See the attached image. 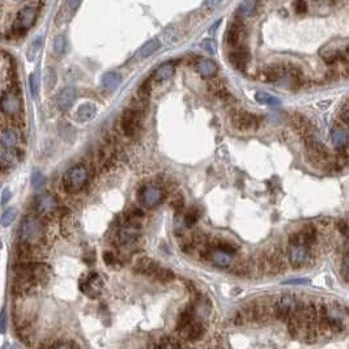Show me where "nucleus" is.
<instances>
[{
	"label": "nucleus",
	"mask_w": 349,
	"mask_h": 349,
	"mask_svg": "<svg viewBox=\"0 0 349 349\" xmlns=\"http://www.w3.org/2000/svg\"><path fill=\"white\" fill-rule=\"evenodd\" d=\"M348 309L336 302L318 303V329L326 336L341 335L348 327Z\"/></svg>",
	"instance_id": "1"
},
{
	"label": "nucleus",
	"mask_w": 349,
	"mask_h": 349,
	"mask_svg": "<svg viewBox=\"0 0 349 349\" xmlns=\"http://www.w3.org/2000/svg\"><path fill=\"white\" fill-rule=\"evenodd\" d=\"M44 238V225L38 217L28 215L24 217L20 224V240L21 243L25 246L38 245Z\"/></svg>",
	"instance_id": "2"
},
{
	"label": "nucleus",
	"mask_w": 349,
	"mask_h": 349,
	"mask_svg": "<svg viewBox=\"0 0 349 349\" xmlns=\"http://www.w3.org/2000/svg\"><path fill=\"white\" fill-rule=\"evenodd\" d=\"M89 174H88L87 167L84 165H73L63 174L62 183L67 192L76 193L83 190L88 183Z\"/></svg>",
	"instance_id": "3"
},
{
	"label": "nucleus",
	"mask_w": 349,
	"mask_h": 349,
	"mask_svg": "<svg viewBox=\"0 0 349 349\" xmlns=\"http://www.w3.org/2000/svg\"><path fill=\"white\" fill-rule=\"evenodd\" d=\"M38 4L30 3L28 6L23 7L16 15L15 23L12 25V34L16 37H23L26 32L35 24L38 17Z\"/></svg>",
	"instance_id": "4"
},
{
	"label": "nucleus",
	"mask_w": 349,
	"mask_h": 349,
	"mask_svg": "<svg viewBox=\"0 0 349 349\" xmlns=\"http://www.w3.org/2000/svg\"><path fill=\"white\" fill-rule=\"evenodd\" d=\"M258 269L268 275H277L285 269V259L280 248H271L266 251L258 260Z\"/></svg>",
	"instance_id": "5"
},
{
	"label": "nucleus",
	"mask_w": 349,
	"mask_h": 349,
	"mask_svg": "<svg viewBox=\"0 0 349 349\" xmlns=\"http://www.w3.org/2000/svg\"><path fill=\"white\" fill-rule=\"evenodd\" d=\"M349 55V44L344 40H334L319 49V56L327 64L344 61Z\"/></svg>",
	"instance_id": "6"
},
{
	"label": "nucleus",
	"mask_w": 349,
	"mask_h": 349,
	"mask_svg": "<svg viewBox=\"0 0 349 349\" xmlns=\"http://www.w3.org/2000/svg\"><path fill=\"white\" fill-rule=\"evenodd\" d=\"M246 320L255 323H267L271 317H274V302L268 303L264 300H255L248 303L242 310Z\"/></svg>",
	"instance_id": "7"
},
{
	"label": "nucleus",
	"mask_w": 349,
	"mask_h": 349,
	"mask_svg": "<svg viewBox=\"0 0 349 349\" xmlns=\"http://www.w3.org/2000/svg\"><path fill=\"white\" fill-rule=\"evenodd\" d=\"M138 199L142 205L148 209L156 208L164 202L165 192L160 186L154 183H145L138 191Z\"/></svg>",
	"instance_id": "8"
},
{
	"label": "nucleus",
	"mask_w": 349,
	"mask_h": 349,
	"mask_svg": "<svg viewBox=\"0 0 349 349\" xmlns=\"http://www.w3.org/2000/svg\"><path fill=\"white\" fill-rule=\"evenodd\" d=\"M301 298L296 295H281L274 301V317L283 322H288L295 313Z\"/></svg>",
	"instance_id": "9"
},
{
	"label": "nucleus",
	"mask_w": 349,
	"mask_h": 349,
	"mask_svg": "<svg viewBox=\"0 0 349 349\" xmlns=\"http://www.w3.org/2000/svg\"><path fill=\"white\" fill-rule=\"evenodd\" d=\"M0 107L2 113L8 117H18L23 113V99L20 97L18 90L9 88L4 90L0 100Z\"/></svg>",
	"instance_id": "10"
},
{
	"label": "nucleus",
	"mask_w": 349,
	"mask_h": 349,
	"mask_svg": "<svg viewBox=\"0 0 349 349\" xmlns=\"http://www.w3.org/2000/svg\"><path fill=\"white\" fill-rule=\"evenodd\" d=\"M79 289L89 298H97L101 296L104 289V280L97 272H88L81 276L79 281Z\"/></svg>",
	"instance_id": "11"
},
{
	"label": "nucleus",
	"mask_w": 349,
	"mask_h": 349,
	"mask_svg": "<svg viewBox=\"0 0 349 349\" xmlns=\"http://www.w3.org/2000/svg\"><path fill=\"white\" fill-rule=\"evenodd\" d=\"M286 257L293 268H301L312 260V247L306 245H289Z\"/></svg>",
	"instance_id": "12"
},
{
	"label": "nucleus",
	"mask_w": 349,
	"mask_h": 349,
	"mask_svg": "<svg viewBox=\"0 0 349 349\" xmlns=\"http://www.w3.org/2000/svg\"><path fill=\"white\" fill-rule=\"evenodd\" d=\"M34 209L40 216L47 217L51 216L58 209V200L50 192H42L37 195L34 199Z\"/></svg>",
	"instance_id": "13"
},
{
	"label": "nucleus",
	"mask_w": 349,
	"mask_h": 349,
	"mask_svg": "<svg viewBox=\"0 0 349 349\" xmlns=\"http://www.w3.org/2000/svg\"><path fill=\"white\" fill-rule=\"evenodd\" d=\"M121 126L124 135L127 138H133V136L138 135L140 126H142V118H140L139 111L133 109L124 110L123 114H122Z\"/></svg>",
	"instance_id": "14"
},
{
	"label": "nucleus",
	"mask_w": 349,
	"mask_h": 349,
	"mask_svg": "<svg viewBox=\"0 0 349 349\" xmlns=\"http://www.w3.org/2000/svg\"><path fill=\"white\" fill-rule=\"evenodd\" d=\"M231 123L237 130L250 131L255 130L259 126V119L254 114L247 113V111H234L231 114Z\"/></svg>",
	"instance_id": "15"
},
{
	"label": "nucleus",
	"mask_w": 349,
	"mask_h": 349,
	"mask_svg": "<svg viewBox=\"0 0 349 349\" xmlns=\"http://www.w3.org/2000/svg\"><path fill=\"white\" fill-rule=\"evenodd\" d=\"M245 34V28L241 21V18H234L233 23L229 25L228 33H226V44L231 49H237L241 46V41L243 40Z\"/></svg>",
	"instance_id": "16"
},
{
	"label": "nucleus",
	"mask_w": 349,
	"mask_h": 349,
	"mask_svg": "<svg viewBox=\"0 0 349 349\" xmlns=\"http://www.w3.org/2000/svg\"><path fill=\"white\" fill-rule=\"evenodd\" d=\"M139 226L131 225V224H126L124 222L123 225L118 229V233H117V241H118L119 245L122 246H128L132 245L133 242H136V240L139 238Z\"/></svg>",
	"instance_id": "17"
},
{
	"label": "nucleus",
	"mask_w": 349,
	"mask_h": 349,
	"mask_svg": "<svg viewBox=\"0 0 349 349\" xmlns=\"http://www.w3.org/2000/svg\"><path fill=\"white\" fill-rule=\"evenodd\" d=\"M229 62L231 63V66L234 68L240 69V71H243V69L247 67L248 61H250V55H248V51L246 47L240 46L237 49H233L230 52H229Z\"/></svg>",
	"instance_id": "18"
},
{
	"label": "nucleus",
	"mask_w": 349,
	"mask_h": 349,
	"mask_svg": "<svg viewBox=\"0 0 349 349\" xmlns=\"http://www.w3.org/2000/svg\"><path fill=\"white\" fill-rule=\"evenodd\" d=\"M79 7H80V2H66V3H63V6L61 7L59 12L56 13L55 24L58 26H63L67 23H69V20L75 15L76 9Z\"/></svg>",
	"instance_id": "19"
},
{
	"label": "nucleus",
	"mask_w": 349,
	"mask_h": 349,
	"mask_svg": "<svg viewBox=\"0 0 349 349\" xmlns=\"http://www.w3.org/2000/svg\"><path fill=\"white\" fill-rule=\"evenodd\" d=\"M75 100H76V89H75V88L66 87L58 93L55 102H56V106H58L59 110H62V111H66V110H68L69 107L72 106L73 102H75Z\"/></svg>",
	"instance_id": "20"
},
{
	"label": "nucleus",
	"mask_w": 349,
	"mask_h": 349,
	"mask_svg": "<svg viewBox=\"0 0 349 349\" xmlns=\"http://www.w3.org/2000/svg\"><path fill=\"white\" fill-rule=\"evenodd\" d=\"M329 140H331L332 145H334L336 149H344L349 143L348 131L344 127H341V126H339V124H336V126H334V127L331 128Z\"/></svg>",
	"instance_id": "21"
},
{
	"label": "nucleus",
	"mask_w": 349,
	"mask_h": 349,
	"mask_svg": "<svg viewBox=\"0 0 349 349\" xmlns=\"http://www.w3.org/2000/svg\"><path fill=\"white\" fill-rule=\"evenodd\" d=\"M20 157L21 153L18 149H9V148L6 147L0 148V164H2L3 170L15 166L20 161Z\"/></svg>",
	"instance_id": "22"
},
{
	"label": "nucleus",
	"mask_w": 349,
	"mask_h": 349,
	"mask_svg": "<svg viewBox=\"0 0 349 349\" xmlns=\"http://www.w3.org/2000/svg\"><path fill=\"white\" fill-rule=\"evenodd\" d=\"M160 264L156 263L153 259L147 257H143L140 259H138V262L135 263V267H133V271L138 272L140 275H148V276H153L157 274V271L160 269Z\"/></svg>",
	"instance_id": "23"
},
{
	"label": "nucleus",
	"mask_w": 349,
	"mask_h": 349,
	"mask_svg": "<svg viewBox=\"0 0 349 349\" xmlns=\"http://www.w3.org/2000/svg\"><path fill=\"white\" fill-rule=\"evenodd\" d=\"M208 258L211 259V262L214 263L215 266L220 267V268H229L231 266V263H233V257H230V255L217 247H212L211 250L208 251Z\"/></svg>",
	"instance_id": "24"
},
{
	"label": "nucleus",
	"mask_w": 349,
	"mask_h": 349,
	"mask_svg": "<svg viewBox=\"0 0 349 349\" xmlns=\"http://www.w3.org/2000/svg\"><path fill=\"white\" fill-rule=\"evenodd\" d=\"M20 143L18 132L12 127H3L2 130V147L9 148V149H17Z\"/></svg>",
	"instance_id": "25"
},
{
	"label": "nucleus",
	"mask_w": 349,
	"mask_h": 349,
	"mask_svg": "<svg viewBox=\"0 0 349 349\" xmlns=\"http://www.w3.org/2000/svg\"><path fill=\"white\" fill-rule=\"evenodd\" d=\"M197 71L203 77L211 79L217 75L219 72V67L212 59H200L197 64Z\"/></svg>",
	"instance_id": "26"
},
{
	"label": "nucleus",
	"mask_w": 349,
	"mask_h": 349,
	"mask_svg": "<svg viewBox=\"0 0 349 349\" xmlns=\"http://www.w3.org/2000/svg\"><path fill=\"white\" fill-rule=\"evenodd\" d=\"M193 315H195V306H187L185 310H182L177 319V331H186L187 327L193 322Z\"/></svg>",
	"instance_id": "27"
},
{
	"label": "nucleus",
	"mask_w": 349,
	"mask_h": 349,
	"mask_svg": "<svg viewBox=\"0 0 349 349\" xmlns=\"http://www.w3.org/2000/svg\"><path fill=\"white\" fill-rule=\"evenodd\" d=\"M174 73H176V66L171 62H166V63L161 64L156 69V72L153 73V80L156 83H164L173 77Z\"/></svg>",
	"instance_id": "28"
},
{
	"label": "nucleus",
	"mask_w": 349,
	"mask_h": 349,
	"mask_svg": "<svg viewBox=\"0 0 349 349\" xmlns=\"http://www.w3.org/2000/svg\"><path fill=\"white\" fill-rule=\"evenodd\" d=\"M181 344H179L178 339L173 338V336H164L157 340H153L148 344V349H179Z\"/></svg>",
	"instance_id": "29"
},
{
	"label": "nucleus",
	"mask_w": 349,
	"mask_h": 349,
	"mask_svg": "<svg viewBox=\"0 0 349 349\" xmlns=\"http://www.w3.org/2000/svg\"><path fill=\"white\" fill-rule=\"evenodd\" d=\"M102 88H104L106 92H114L119 88V85L122 84V76L118 72H107L102 76Z\"/></svg>",
	"instance_id": "30"
},
{
	"label": "nucleus",
	"mask_w": 349,
	"mask_h": 349,
	"mask_svg": "<svg viewBox=\"0 0 349 349\" xmlns=\"http://www.w3.org/2000/svg\"><path fill=\"white\" fill-rule=\"evenodd\" d=\"M95 113H97V109H95L94 105L87 102V104H83L77 107L76 117L80 122H89L94 118Z\"/></svg>",
	"instance_id": "31"
},
{
	"label": "nucleus",
	"mask_w": 349,
	"mask_h": 349,
	"mask_svg": "<svg viewBox=\"0 0 349 349\" xmlns=\"http://www.w3.org/2000/svg\"><path fill=\"white\" fill-rule=\"evenodd\" d=\"M183 332H185L186 338H187L188 340L195 341V340H199V339H202L203 336H204L205 328H204V326L200 323V322H195V320H193L192 323L187 327V329Z\"/></svg>",
	"instance_id": "32"
},
{
	"label": "nucleus",
	"mask_w": 349,
	"mask_h": 349,
	"mask_svg": "<svg viewBox=\"0 0 349 349\" xmlns=\"http://www.w3.org/2000/svg\"><path fill=\"white\" fill-rule=\"evenodd\" d=\"M161 47V42L157 38H152L142 46V49L139 50V56L140 58H148L150 55H153L156 51H159Z\"/></svg>",
	"instance_id": "33"
},
{
	"label": "nucleus",
	"mask_w": 349,
	"mask_h": 349,
	"mask_svg": "<svg viewBox=\"0 0 349 349\" xmlns=\"http://www.w3.org/2000/svg\"><path fill=\"white\" fill-rule=\"evenodd\" d=\"M56 81H58L56 71H55L54 68H51V67H47V68H45V71H44L45 88H46L47 90L52 89V88L56 85Z\"/></svg>",
	"instance_id": "34"
},
{
	"label": "nucleus",
	"mask_w": 349,
	"mask_h": 349,
	"mask_svg": "<svg viewBox=\"0 0 349 349\" xmlns=\"http://www.w3.org/2000/svg\"><path fill=\"white\" fill-rule=\"evenodd\" d=\"M255 100H257L259 104L263 105H269V106H276V105H280V100L275 97V95L269 94L266 92H258L255 94Z\"/></svg>",
	"instance_id": "35"
},
{
	"label": "nucleus",
	"mask_w": 349,
	"mask_h": 349,
	"mask_svg": "<svg viewBox=\"0 0 349 349\" xmlns=\"http://www.w3.org/2000/svg\"><path fill=\"white\" fill-rule=\"evenodd\" d=\"M41 49H42V37H38L33 41L32 44H30L29 49H28V52H26V58H28V61L34 62L35 58L38 56V54H40Z\"/></svg>",
	"instance_id": "36"
},
{
	"label": "nucleus",
	"mask_w": 349,
	"mask_h": 349,
	"mask_svg": "<svg viewBox=\"0 0 349 349\" xmlns=\"http://www.w3.org/2000/svg\"><path fill=\"white\" fill-rule=\"evenodd\" d=\"M126 219H127L126 224H131V225L138 226L139 222L144 219V212H143L140 208H131L130 211L127 212V215H126Z\"/></svg>",
	"instance_id": "37"
},
{
	"label": "nucleus",
	"mask_w": 349,
	"mask_h": 349,
	"mask_svg": "<svg viewBox=\"0 0 349 349\" xmlns=\"http://www.w3.org/2000/svg\"><path fill=\"white\" fill-rule=\"evenodd\" d=\"M45 349H80V345L73 340H56Z\"/></svg>",
	"instance_id": "38"
},
{
	"label": "nucleus",
	"mask_w": 349,
	"mask_h": 349,
	"mask_svg": "<svg viewBox=\"0 0 349 349\" xmlns=\"http://www.w3.org/2000/svg\"><path fill=\"white\" fill-rule=\"evenodd\" d=\"M258 3L257 2H253V0H247V2H242V3L238 6V13L241 16H251L257 9Z\"/></svg>",
	"instance_id": "39"
},
{
	"label": "nucleus",
	"mask_w": 349,
	"mask_h": 349,
	"mask_svg": "<svg viewBox=\"0 0 349 349\" xmlns=\"http://www.w3.org/2000/svg\"><path fill=\"white\" fill-rule=\"evenodd\" d=\"M154 279H157V280L161 281V283H170V281H173L174 279H176V275H174V272L171 271V269L160 267L157 274L154 275Z\"/></svg>",
	"instance_id": "40"
},
{
	"label": "nucleus",
	"mask_w": 349,
	"mask_h": 349,
	"mask_svg": "<svg viewBox=\"0 0 349 349\" xmlns=\"http://www.w3.org/2000/svg\"><path fill=\"white\" fill-rule=\"evenodd\" d=\"M16 216H17L16 208H8V209H6L3 212V215H2V226L6 228V226L11 225L12 222L16 220Z\"/></svg>",
	"instance_id": "41"
},
{
	"label": "nucleus",
	"mask_w": 349,
	"mask_h": 349,
	"mask_svg": "<svg viewBox=\"0 0 349 349\" xmlns=\"http://www.w3.org/2000/svg\"><path fill=\"white\" fill-rule=\"evenodd\" d=\"M198 220H199V211H198V208L193 207L190 208L185 216L186 226H187V228H191V226H193L197 224Z\"/></svg>",
	"instance_id": "42"
},
{
	"label": "nucleus",
	"mask_w": 349,
	"mask_h": 349,
	"mask_svg": "<svg viewBox=\"0 0 349 349\" xmlns=\"http://www.w3.org/2000/svg\"><path fill=\"white\" fill-rule=\"evenodd\" d=\"M73 217L72 216H66L62 219V233L66 237H69V233H73Z\"/></svg>",
	"instance_id": "43"
},
{
	"label": "nucleus",
	"mask_w": 349,
	"mask_h": 349,
	"mask_svg": "<svg viewBox=\"0 0 349 349\" xmlns=\"http://www.w3.org/2000/svg\"><path fill=\"white\" fill-rule=\"evenodd\" d=\"M149 94H150V80H147L140 85V88H139L138 99L140 100V101H147Z\"/></svg>",
	"instance_id": "44"
},
{
	"label": "nucleus",
	"mask_w": 349,
	"mask_h": 349,
	"mask_svg": "<svg viewBox=\"0 0 349 349\" xmlns=\"http://www.w3.org/2000/svg\"><path fill=\"white\" fill-rule=\"evenodd\" d=\"M67 40L64 35H56L54 40V51L58 55H62L66 51Z\"/></svg>",
	"instance_id": "45"
},
{
	"label": "nucleus",
	"mask_w": 349,
	"mask_h": 349,
	"mask_svg": "<svg viewBox=\"0 0 349 349\" xmlns=\"http://www.w3.org/2000/svg\"><path fill=\"white\" fill-rule=\"evenodd\" d=\"M29 89L32 95L35 99L40 93V79H38L37 73H32L29 76Z\"/></svg>",
	"instance_id": "46"
},
{
	"label": "nucleus",
	"mask_w": 349,
	"mask_h": 349,
	"mask_svg": "<svg viewBox=\"0 0 349 349\" xmlns=\"http://www.w3.org/2000/svg\"><path fill=\"white\" fill-rule=\"evenodd\" d=\"M30 182H32V186L34 188H42V186L45 185V177L44 174L41 171H34L32 174V178H30Z\"/></svg>",
	"instance_id": "47"
},
{
	"label": "nucleus",
	"mask_w": 349,
	"mask_h": 349,
	"mask_svg": "<svg viewBox=\"0 0 349 349\" xmlns=\"http://www.w3.org/2000/svg\"><path fill=\"white\" fill-rule=\"evenodd\" d=\"M202 47H203V50H205V51L209 52V54H216V51H217L216 42H215L214 40H209V38L203 41Z\"/></svg>",
	"instance_id": "48"
},
{
	"label": "nucleus",
	"mask_w": 349,
	"mask_h": 349,
	"mask_svg": "<svg viewBox=\"0 0 349 349\" xmlns=\"http://www.w3.org/2000/svg\"><path fill=\"white\" fill-rule=\"evenodd\" d=\"M341 275H343L344 280L349 283V253H346L343 263H341Z\"/></svg>",
	"instance_id": "49"
},
{
	"label": "nucleus",
	"mask_w": 349,
	"mask_h": 349,
	"mask_svg": "<svg viewBox=\"0 0 349 349\" xmlns=\"http://www.w3.org/2000/svg\"><path fill=\"white\" fill-rule=\"evenodd\" d=\"M171 207H173V209H176V211H182L183 207H185V200H183V198L181 197V195H177V197L173 198V200H171Z\"/></svg>",
	"instance_id": "50"
},
{
	"label": "nucleus",
	"mask_w": 349,
	"mask_h": 349,
	"mask_svg": "<svg viewBox=\"0 0 349 349\" xmlns=\"http://www.w3.org/2000/svg\"><path fill=\"white\" fill-rule=\"evenodd\" d=\"M164 37H165V40L169 42V44H174L178 35H177V33L174 32L173 26H170V28H167V29L164 32Z\"/></svg>",
	"instance_id": "51"
},
{
	"label": "nucleus",
	"mask_w": 349,
	"mask_h": 349,
	"mask_svg": "<svg viewBox=\"0 0 349 349\" xmlns=\"http://www.w3.org/2000/svg\"><path fill=\"white\" fill-rule=\"evenodd\" d=\"M340 118H341V121L344 122V123L348 124V126H349V101H346L345 104L341 106Z\"/></svg>",
	"instance_id": "52"
},
{
	"label": "nucleus",
	"mask_w": 349,
	"mask_h": 349,
	"mask_svg": "<svg viewBox=\"0 0 349 349\" xmlns=\"http://www.w3.org/2000/svg\"><path fill=\"white\" fill-rule=\"evenodd\" d=\"M104 262L106 263L107 266H114L117 263V258H115V255L111 253V251H105L104 253Z\"/></svg>",
	"instance_id": "53"
},
{
	"label": "nucleus",
	"mask_w": 349,
	"mask_h": 349,
	"mask_svg": "<svg viewBox=\"0 0 349 349\" xmlns=\"http://www.w3.org/2000/svg\"><path fill=\"white\" fill-rule=\"evenodd\" d=\"M295 9L297 13H305L307 11V3L306 2H296Z\"/></svg>",
	"instance_id": "54"
},
{
	"label": "nucleus",
	"mask_w": 349,
	"mask_h": 349,
	"mask_svg": "<svg viewBox=\"0 0 349 349\" xmlns=\"http://www.w3.org/2000/svg\"><path fill=\"white\" fill-rule=\"evenodd\" d=\"M309 279H292V280L285 281L284 284H290V285H302V284H309Z\"/></svg>",
	"instance_id": "55"
},
{
	"label": "nucleus",
	"mask_w": 349,
	"mask_h": 349,
	"mask_svg": "<svg viewBox=\"0 0 349 349\" xmlns=\"http://www.w3.org/2000/svg\"><path fill=\"white\" fill-rule=\"evenodd\" d=\"M12 198V192L8 188H4L3 192H2V205H6L9 202V199Z\"/></svg>",
	"instance_id": "56"
},
{
	"label": "nucleus",
	"mask_w": 349,
	"mask_h": 349,
	"mask_svg": "<svg viewBox=\"0 0 349 349\" xmlns=\"http://www.w3.org/2000/svg\"><path fill=\"white\" fill-rule=\"evenodd\" d=\"M217 6H220V2H205V3L203 4V7L209 8V11H212V8H215V7Z\"/></svg>",
	"instance_id": "57"
},
{
	"label": "nucleus",
	"mask_w": 349,
	"mask_h": 349,
	"mask_svg": "<svg viewBox=\"0 0 349 349\" xmlns=\"http://www.w3.org/2000/svg\"><path fill=\"white\" fill-rule=\"evenodd\" d=\"M6 331V310L2 312V332Z\"/></svg>",
	"instance_id": "58"
},
{
	"label": "nucleus",
	"mask_w": 349,
	"mask_h": 349,
	"mask_svg": "<svg viewBox=\"0 0 349 349\" xmlns=\"http://www.w3.org/2000/svg\"><path fill=\"white\" fill-rule=\"evenodd\" d=\"M221 21H222V20H217V23H216V24H215V25H214V26H212L211 29H209V32H211V33H215V32H214V30H215V29H216V28H217V26H219V25H220V24H221Z\"/></svg>",
	"instance_id": "59"
}]
</instances>
